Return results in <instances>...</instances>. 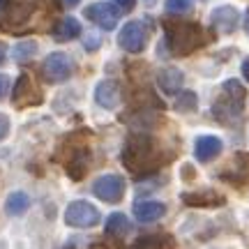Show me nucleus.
Instances as JSON below:
<instances>
[{"mask_svg": "<svg viewBox=\"0 0 249 249\" xmlns=\"http://www.w3.org/2000/svg\"><path fill=\"white\" fill-rule=\"evenodd\" d=\"M58 9V0H0V28L7 33H23L35 26L39 17Z\"/></svg>", "mask_w": 249, "mask_h": 249, "instance_id": "obj_1", "label": "nucleus"}, {"mask_svg": "<svg viewBox=\"0 0 249 249\" xmlns=\"http://www.w3.org/2000/svg\"><path fill=\"white\" fill-rule=\"evenodd\" d=\"M123 164L127 171H132L134 176H152V171H157L164 164L160 145L155 143L152 136L148 134H132L123 148Z\"/></svg>", "mask_w": 249, "mask_h": 249, "instance_id": "obj_2", "label": "nucleus"}, {"mask_svg": "<svg viewBox=\"0 0 249 249\" xmlns=\"http://www.w3.org/2000/svg\"><path fill=\"white\" fill-rule=\"evenodd\" d=\"M247 104V90L238 79H229L222 86L219 97L213 104V116L222 124H235L240 120L242 111Z\"/></svg>", "mask_w": 249, "mask_h": 249, "instance_id": "obj_3", "label": "nucleus"}, {"mask_svg": "<svg viewBox=\"0 0 249 249\" xmlns=\"http://www.w3.org/2000/svg\"><path fill=\"white\" fill-rule=\"evenodd\" d=\"M166 42H169V51L173 55H189L196 49L205 44V33L198 23H187V21H166Z\"/></svg>", "mask_w": 249, "mask_h": 249, "instance_id": "obj_4", "label": "nucleus"}, {"mask_svg": "<svg viewBox=\"0 0 249 249\" xmlns=\"http://www.w3.org/2000/svg\"><path fill=\"white\" fill-rule=\"evenodd\" d=\"M148 23L145 21H127L118 33V46L127 53H141L148 46Z\"/></svg>", "mask_w": 249, "mask_h": 249, "instance_id": "obj_5", "label": "nucleus"}, {"mask_svg": "<svg viewBox=\"0 0 249 249\" xmlns=\"http://www.w3.org/2000/svg\"><path fill=\"white\" fill-rule=\"evenodd\" d=\"M102 214H99L97 205H92L90 201H71L65 208V224L71 229H92L97 226Z\"/></svg>", "mask_w": 249, "mask_h": 249, "instance_id": "obj_6", "label": "nucleus"}, {"mask_svg": "<svg viewBox=\"0 0 249 249\" xmlns=\"http://www.w3.org/2000/svg\"><path fill=\"white\" fill-rule=\"evenodd\" d=\"M124 189H127V182H124V178L118 176V173H104V176H99V178L92 182V194L97 196L99 201L111 203V205L123 201Z\"/></svg>", "mask_w": 249, "mask_h": 249, "instance_id": "obj_7", "label": "nucleus"}, {"mask_svg": "<svg viewBox=\"0 0 249 249\" xmlns=\"http://www.w3.org/2000/svg\"><path fill=\"white\" fill-rule=\"evenodd\" d=\"M74 71V65H71V58L62 51H53L49 53L42 62V74L49 83H65V81L71 76Z\"/></svg>", "mask_w": 249, "mask_h": 249, "instance_id": "obj_8", "label": "nucleus"}, {"mask_svg": "<svg viewBox=\"0 0 249 249\" xmlns=\"http://www.w3.org/2000/svg\"><path fill=\"white\" fill-rule=\"evenodd\" d=\"M83 17L90 18L102 30H113L120 21V9L113 2H92L83 9Z\"/></svg>", "mask_w": 249, "mask_h": 249, "instance_id": "obj_9", "label": "nucleus"}, {"mask_svg": "<svg viewBox=\"0 0 249 249\" xmlns=\"http://www.w3.org/2000/svg\"><path fill=\"white\" fill-rule=\"evenodd\" d=\"M42 102V95L39 90L35 88L33 79L28 74H21L14 83V92H12V104L14 107H33V104H39Z\"/></svg>", "mask_w": 249, "mask_h": 249, "instance_id": "obj_10", "label": "nucleus"}, {"mask_svg": "<svg viewBox=\"0 0 249 249\" xmlns=\"http://www.w3.org/2000/svg\"><path fill=\"white\" fill-rule=\"evenodd\" d=\"M240 23V12L233 7V5H219L210 12V26L217 28L219 33H226L231 35L233 30Z\"/></svg>", "mask_w": 249, "mask_h": 249, "instance_id": "obj_11", "label": "nucleus"}, {"mask_svg": "<svg viewBox=\"0 0 249 249\" xmlns=\"http://www.w3.org/2000/svg\"><path fill=\"white\" fill-rule=\"evenodd\" d=\"M224 150V143L219 136H214V134H203V136H198L194 143V157L201 164H208V161L217 160Z\"/></svg>", "mask_w": 249, "mask_h": 249, "instance_id": "obj_12", "label": "nucleus"}, {"mask_svg": "<svg viewBox=\"0 0 249 249\" xmlns=\"http://www.w3.org/2000/svg\"><path fill=\"white\" fill-rule=\"evenodd\" d=\"M222 180L224 182H231V185L240 187L249 182V155L238 152L235 160L231 161V166H226L222 171Z\"/></svg>", "mask_w": 249, "mask_h": 249, "instance_id": "obj_13", "label": "nucleus"}, {"mask_svg": "<svg viewBox=\"0 0 249 249\" xmlns=\"http://www.w3.org/2000/svg\"><path fill=\"white\" fill-rule=\"evenodd\" d=\"M95 102H97L102 108L113 111V108L120 104V86L111 79L99 81L97 86H95Z\"/></svg>", "mask_w": 249, "mask_h": 249, "instance_id": "obj_14", "label": "nucleus"}, {"mask_svg": "<svg viewBox=\"0 0 249 249\" xmlns=\"http://www.w3.org/2000/svg\"><path fill=\"white\" fill-rule=\"evenodd\" d=\"M182 203L189 205V208H219V205L226 203V198L214 189H201V192L182 194Z\"/></svg>", "mask_w": 249, "mask_h": 249, "instance_id": "obj_15", "label": "nucleus"}, {"mask_svg": "<svg viewBox=\"0 0 249 249\" xmlns=\"http://www.w3.org/2000/svg\"><path fill=\"white\" fill-rule=\"evenodd\" d=\"M166 214V205L161 201H136L134 203V217L136 222L141 224H152V222H160L161 217Z\"/></svg>", "mask_w": 249, "mask_h": 249, "instance_id": "obj_16", "label": "nucleus"}, {"mask_svg": "<svg viewBox=\"0 0 249 249\" xmlns=\"http://www.w3.org/2000/svg\"><path fill=\"white\" fill-rule=\"evenodd\" d=\"M185 83V74L178 70V67H164L157 74V86L161 88V92L166 95H178L180 88Z\"/></svg>", "mask_w": 249, "mask_h": 249, "instance_id": "obj_17", "label": "nucleus"}, {"mask_svg": "<svg viewBox=\"0 0 249 249\" xmlns=\"http://www.w3.org/2000/svg\"><path fill=\"white\" fill-rule=\"evenodd\" d=\"M90 164V150L88 148H76L71 152V157L67 160V173H70L71 180H81L88 171Z\"/></svg>", "mask_w": 249, "mask_h": 249, "instance_id": "obj_18", "label": "nucleus"}, {"mask_svg": "<svg viewBox=\"0 0 249 249\" xmlns=\"http://www.w3.org/2000/svg\"><path fill=\"white\" fill-rule=\"evenodd\" d=\"M79 35H81V23H79V18H74V17L60 18L58 26L53 28L55 42H70V39H76Z\"/></svg>", "mask_w": 249, "mask_h": 249, "instance_id": "obj_19", "label": "nucleus"}, {"mask_svg": "<svg viewBox=\"0 0 249 249\" xmlns=\"http://www.w3.org/2000/svg\"><path fill=\"white\" fill-rule=\"evenodd\" d=\"M28 208H30V196L26 192H12L5 198V213L9 217H21L28 213Z\"/></svg>", "mask_w": 249, "mask_h": 249, "instance_id": "obj_20", "label": "nucleus"}, {"mask_svg": "<svg viewBox=\"0 0 249 249\" xmlns=\"http://www.w3.org/2000/svg\"><path fill=\"white\" fill-rule=\"evenodd\" d=\"M173 108L178 113H194L198 108V97H196L194 90H180L176 102H173Z\"/></svg>", "mask_w": 249, "mask_h": 249, "instance_id": "obj_21", "label": "nucleus"}, {"mask_svg": "<svg viewBox=\"0 0 249 249\" xmlns=\"http://www.w3.org/2000/svg\"><path fill=\"white\" fill-rule=\"evenodd\" d=\"M132 231V224L123 213H113L107 219V233L108 235H127Z\"/></svg>", "mask_w": 249, "mask_h": 249, "instance_id": "obj_22", "label": "nucleus"}, {"mask_svg": "<svg viewBox=\"0 0 249 249\" xmlns=\"http://www.w3.org/2000/svg\"><path fill=\"white\" fill-rule=\"evenodd\" d=\"M37 55V42L35 39H23V42H18V44H14V49H12V58L17 62H28L33 60Z\"/></svg>", "mask_w": 249, "mask_h": 249, "instance_id": "obj_23", "label": "nucleus"}, {"mask_svg": "<svg viewBox=\"0 0 249 249\" xmlns=\"http://www.w3.org/2000/svg\"><path fill=\"white\" fill-rule=\"evenodd\" d=\"M194 7L192 0H166V12L169 14H185Z\"/></svg>", "mask_w": 249, "mask_h": 249, "instance_id": "obj_24", "label": "nucleus"}, {"mask_svg": "<svg viewBox=\"0 0 249 249\" xmlns=\"http://www.w3.org/2000/svg\"><path fill=\"white\" fill-rule=\"evenodd\" d=\"M9 134V118L5 113H0V141H5Z\"/></svg>", "mask_w": 249, "mask_h": 249, "instance_id": "obj_25", "label": "nucleus"}, {"mask_svg": "<svg viewBox=\"0 0 249 249\" xmlns=\"http://www.w3.org/2000/svg\"><path fill=\"white\" fill-rule=\"evenodd\" d=\"M83 44H86V49H88V51H95V49H99V44H102V39H99L97 35H88V37H86V42H83Z\"/></svg>", "mask_w": 249, "mask_h": 249, "instance_id": "obj_26", "label": "nucleus"}, {"mask_svg": "<svg viewBox=\"0 0 249 249\" xmlns=\"http://www.w3.org/2000/svg\"><path fill=\"white\" fill-rule=\"evenodd\" d=\"M182 173H185V176H182L185 180H194L196 178V169H194V166H189V164H185V166H182Z\"/></svg>", "mask_w": 249, "mask_h": 249, "instance_id": "obj_27", "label": "nucleus"}, {"mask_svg": "<svg viewBox=\"0 0 249 249\" xmlns=\"http://www.w3.org/2000/svg\"><path fill=\"white\" fill-rule=\"evenodd\" d=\"M7 86H9L7 74H0V99L5 97V92H7Z\"/></svg>", "mask_w": 249, "mask_h": 249, "instance_id": "obj_28", "label": "nucleus"}, {"mask_svg": "<svg viewBox=\"0 0 249 249\" xmlns=\"http://www.w3.org/2000/svg\"><path fill=\"white\" fill-rule=\"evenodd\" d=\"M113 2H116V5H118L120 9H124V12H129V9L134 7V2H136V0H113Z\"/></svg>", "mask_w": 249, "mask_h": 249, "instance_id": "obj_29", "label": "nucleus"}, {"mask_svg": "<svg viewBox=\"0 0 249 249\" xmlns=\"http://www.w3.org/2000/svg\"><path fill=\"white\" fill-rule=\"evenodd\" d=\"M242 74H245V81L249 83V58H245V60H242Z\"/></svg>", "mask_w": 249, "mask_h": 249, "instance_id": "obj_30", "label": "nucleus"}, {"mask_svg": "<svg viewBox=\"0 0 249 249\" xmlns=\"http://www.w3.org/2000/svg\"><path fill=\"white\" fill-rule=\"evenodd\" d=\"M5 53H7V51H5V44H2V42H0V65H2V62H5Z\"/></svg>", "mask_w": 249, "mask_h": 249, "instance_id": "obj_31", "label": "nucleus"}, {"mask_svg": "<svg viewBox=\"0 0 249 249\" xmlns=\"http://www.w3.org/2000/svg\"><path fill=\"white\" fill-rule=\"evenodd\" d=\"M245 33L249 35V9L245 12Z\"/></svg>", "mask_w": 249, "mask_h": 249, "instance_id": "obj_32", "label": "nucleus"}, {"mask_svg": "<svg viewBox=\"0 0 249 249\" xmlns=\"http://www.w3.org/2000/svg\"><path fill=\"white\" fill-rule=\"evenodd\" d=\"M79 2H81V0H65V5H67V7H76Z\"/></svg>", "mask_w": 249, "mask_h": 249, "instance_id": "obj_33", "label": "nucleus"}]
</instances>
